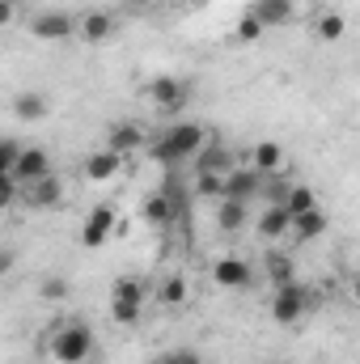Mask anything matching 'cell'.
<instances>
[{
	"mask_svg": "<svg viewBox=\"0 0 360 364\" xmlns=\"http://www.w3.org/2000/svg\"><path fill=\"white\" fill-rule=\"evenodd\" d=\"M208 144V132L199 127V123H174L170 132H162L157 140H153V157L157 161H166V166H174V161H191L199 149Z\"/></svg>",
	"mask_w": 360,
	"mask_h": 364,
	"instance_id": "1",
	"label": "cell"
},
{
	"mask_svg": "<svg viewBox=\"0 0 360 364\" xmlns=\"http://www.w3.org/2000/svg\"><path fill=\"white\" fill-rule=\"evenodd\" d=\"M90 352H93V331L85 322H64L51 335V356L60 364H81L90 360Z\"/></svg>",
	"mask_w": 360,
	"mask_h": 364,
	"instance_id": "2",
	"label": "cell"
},
{
	"mask_svg": "<svg viewBox=\"0 0 360 364\" xmlns=\"http://www.w3.org/2000/svg\"><path fill=\"white\" fill-rule=\"evenodd\" d=\"M305 309H309V296H305L301 284H284V288H275V296H271V318H275L280 326L301 322Z\"/></svg>",
	"mask_w": 360,
	"mask_h": 364,
	"instance_id": "3",
	"label": "cell"
},
{
	"mask_svg": "<svg viewBox=\"0 0 360 364\" xmlns=\"http://www.w3.org/2000/svg\"><path fill=\"white\" fill-rule=\"evenodd\" d=\"M30 34L43 38V43H64L68 34H77V21H73V13L51 9V13H38V17L30 21Z\"/></svg>",
	"mask_w": 360,
	"mask_h": 364,
	"instance_id": "4",
	"label": "cell"
},
{
	"mask_svg": "<svg viewBox=\"0 0 360 364\" xmlns=\"http://www.w3.org/2000/svg\"><path fill=\"white\" fill-rule=\"evenodd\" d=\"M119 229V216H115V208L110 203H97L90 212V220H85V229H81V242L90 246V250H97V246H106L110 242V233Z\"/></svg>",
	"mask_w": 360,
	"mask_h": 364,
	"instance_id": "5",
	"label": "cell"
},
{
	"mask_svg": "<svg viewBox=\"0 0 360 364\" xmlns=\"http://www.w3.org/2000/svg\"><path fill=\"white\" fill-rule=\"evenodd\" d=\"M263 191V174H255V170H229L225 178H221V199H238V203H250L255 195Z\"/></svg>",
	"mask_w": 360,
	"mask_h": 364,
	"instance_id": "6",
	"label": "cell"
},
{
	"mask_svg": "<svg viewBox=\"0 0 360 364\" xmlns=\"http://www.w3.org/2000/svg\"><path fill=\"white\" fill-rule=\"evenodd\" d=\"M13 178H17V186L38 182V178H51V157H47V149H17Z\"/></svg>",
	"mask_w": 360,
	"mask_h": 364,
	"instance_id": "7",
	"label": "cell"
},
{
	"mask_svg": "<svg viewBox=\"0 0 360 364\" xmlns=\"http://www.w3.org/2000/svg\"><path fill=\"white\" fill-rule=\"evenodd\" d=\"M149 102H153L157 110H182V106H186V81H179V77H157V81H149Z\"/></svg>",
	"mask_w": 360,
	"mask_h": 364,
	"instance_id": "8",
	"label": "cell"
},
{
	"mask_svg": "<svg viewBox=\"0 0 360 364\" xmlns=\"http://www.w3.org/2000/svg\"><path fill=\"white\" fill-rule=\"evenodd\" d=\"M233 170V153L225 144H203L195 153V174H212V178H225Z\"/></svg>",
	"mask_w": 360,
	"mask_h": 364,
	"instance_id": "9",
	"label": "cell"
},
{
	"mask_svg": "<svg viewBox=\"0 0 360 364\" xmlns=\"http://www.w3.org/2000/svg\"><path fill=\"white\" fill-rule=\"evenodd\" d=\"M322 233H327V212H322V208H309V212L292 216V225H288V237H292V242H314V237H322Z\"/></svg>",
	"mask_w": 360,
	"mask_h": 364,
	"instance_id": "10",
	"label": "cell"
},
{
	"mask_svg": "<svg viewBox=\"0 0 360 364\" xmlns=\"http://www.w3.org/2000/svg\"><path fill=\"white\" fill-rule=\"evenodd\" d=\"M21 199L30 203V208H55L60 199H64V186L55 178H38V182H26L21 186Z\"/></svg>",
	"mask_w": 360,
	"mask_h": 364,
	"instance_id": "11",
	"label": "cell"
},
{
	"mask_svg": "<svg viewBox=\"0 0 360 364\" xmlns=\"http://www.w3.org/2000/svg\"><path fill=\"white\" fill-rule=\"evenodd\" d=\"M106 149H110V153H119V157H127V153L144 149V132H140L136 123H115V127H110V136H106Z\"/></svg>",
	"mask_w": 360,
	"mask_h": 364,
	"instance_id": "12",
	"label": "cell"
},
{
	"mask_svg": "<svg viewBox=\"0 0 360 364\" xmlns=\"http://www.w3.org/2000/svg\"><path fill=\"white\" fill-rule=\"evenodd\" d=\"M119 170H123V157L110 153V149H97V153L85 157V178L90 182H106V178H115Z\"/></svg>",
	"mask_w": 360,
	"mask_h": 364,
	"instance_id": "13",
	"label": "cell"
},
{
	"mask_svg": "<svg viewBox=\"0 0 360 364\" xmlns=\"http://www.w3.org/2000/svg\"><path fill=\"white\" fill-rule=\"evenodd\" d=\"M77 34H81L85 43H106V38L115 34V17L102 13V9H93V13H85V17L77 21Z\"/></svg>",
	"mask_w": 360,
	"mask_h": 364,
	"instance_id": "14",
	"label": "cell"
},
{
	"mask_svg": "<svg viewBox=\"0 0 360 364\" xmlns=\"http://www.w3.org/2000/svg\"><path fill=\"white\" fill-rule=\"evenodd\" d=\"M212 279L216 284H225V288H246L255 272H250V263H242V259H221L216 267H212Z\"/></svg>",
	"mask_w": 360,
	"mask_h": 364,
	"instance_id": "15",
	"label": "cell"
},
{
	"mask_svg": "<svg viewBox=\"0 0 360 364\" xmlns=\"http://www.w3.org/2000/svg\"><path fill=\"white\" fill-rule=\"evenodd\" d=\"M288 225H292V216L284 212V203H271L259 216V237L263 242H280V237H288Z\"/></svg>",
	"mask_w": 360,
	"mask_h": 364,
	"instance_id": "16",
	"label": "cell"
},
{
	"mask_svg": "<svg viewBox=\"0 0 360 364\" xmlns=\"http://www.w3.org/2000/svg\"><path fill=\"white\" fill-rule=\"evenodd\" d=\"M140 216H144L149 225H157V229H166V225H170V220H174L179 212H174V199H170L166 191H157V195H149V199H144V208H140Z\"/></svg>",
	"mask_w": 360,
	"mask_h": 364,
	"instance_id": "17",
	"label": "cell"
},
{
	"mask_svg": "<svg viewBox=\"0 0 360 364\" xmlns=\"http://www.w3.org/2000/svg\"><path fill=\"white\" fill-rule=\"evenodd\" d=\"M246 13H255L263 30H268V26H284V21L292 17V0H255Z\"/></svg>",
	"mask_w": 360,
	"mask_h": 364,
	"instance_id": "18",
	"label": "cell"
},
{
	"mask_svg": "<svg viewBox=\"0 0 360 364\" xmlns=\"http://www.w3.org/2000/svg\"><path fill=\"white\" fill-rule=\"evenodd\" d=\"M250 161H255L250 170L268 178V174H275V170L284 166V149H280L275 140H263V144H255V153H250Z\"/></svg>",
	"mask_w": 360,
	"mask_h": 364,
	"instance_id": "19",
	"label": "cell"
},
{
	"mask_svg": "<svg viewBox=\"0 0 360 364\" xmlns=\"http://www.w3.org/2000/svg\"><path fill=\"white\" fill-rule=\"evenodd\" d=\"M13 110H17V119H26V123H38V119H47L51 102H47L43 93H17V97H13Z\"/></svg>",
	"mask_w": 360,
	"mask_h": 364,
	"instance_id": "20",
	"label": "cell"
},
{
	"mask_svg": "<svg viewBox=\"0 0 360 364\" xmlns=\"http://www.w3.org/2000/svg\"><path fill=\"white\" fill-rule=\"evenodd\" d=\"M110 301H123V305H144V284L136 275H119L115 288H110Z\"/></svg>",
	"mask_w": 360,
	"mask_h": 364,
	"instance_id": "21",
	"label": "cell"
},
{
	"mask_svg": "<svg viewBox=\"0 0 360 364\" xmlns=\"http://www.w3.org/2000/svg\"><path fill=\"white\" fill-rule=\"evenodd\" d=\"M268 275L275 288H284V284H297V267H292V259L288 255H280V250H271L268 255Z\"/></svg>",
	"mask_w": 360,
	"mask_h": 364,
	"instance_id": "22",
	"label": "cell"
},
{
	"mask_svg": "<svg viewBox=\"0 0 360 364\" xmlns=\"http://www.w3.org/2000/svg\"><path fill=\"white\" fill-rule=\"evenodd\" d=\"M280 203H284V212H288V216H301V212L318 208V199H314V191H309V186H292Z\"/></svg>",
	"mask_w": 360,
	"mask_h": 364,
	"instance_id": "23",
	"label": "cell"
},
{
	"mask_svg": "<svg viewBox=\"0 0 360 364\" xmlns=\"http://www.w3.org/2000/svg\"><path fill=\"white\" fill-rule=\"evenodd\" d=\"M216 225H221L225 233L242 229V225H246V203H238V199H221V216H216Z\"/></svg>",
	"mask_w": 360,
	"mask_h": 364,
	"instance_id": "24",
	"label": "cell"
},
{
	"mask_svg": "<svg viewBox=\"0 0 360 364\" xmlns=\"http://www.w3.org/2000/svg\"><path fill=\"white\" fill-rule=\"evenodd\" d=\"M344 30H348L344 13H322V17H318V38H327V43H339V38H344Z\"/></svg>",
	"mask_w": 360,
	"mask_h": 364,
	"instance_id": "25",
	"label": "cell"
},
{
	"mask_svg": "<svg viewBox=\"0 0 360 364\" xmlns=\"http://www.w3.org/2000/svg\"><path fill=\"white\" fill-rule=\"evenodd\" d=\"M186 296H191V284L182 275H170L162 284V305H186Z\"/></svg>",
	"mask_w": 360,
	"mask_h": 364,
	"instance_id": "26",
	"label": "cell"
},
{
	"mask_svg": "<svg viewBox=\"0 0 360 364\" xmlns=\"http://www.w3.org/2000/svg\"><path fill=\"white\" fill-rule=\"evenodd\" d=\"M149 364H203V356H199V352H191V348H170V352L153 356Z\"/></svg>",
	"mask_w": 360,
	"mask_h": 364,
	"instance_id": "27",
	"label": "cell"
},
{
	"mask_svg": "<svg viewBox=\"0 0 360 364\" xmlns=\"http://www.w3.org/2000/svg\"><path fill=\"white\" fill-rule=\"evenodd\" d=\"M110 318L119 326H136L140 322V305H123V301H110Z\"/></svg>",
	"mask_w": 360,
	"mask_h": 364,
	"instance_id": "28",
	"label": "cell"
},
{
	"mask_svg": "<svg viewBox=\"0 0 360 364\" xmlns=\"http://www.w3.org/2000/svg\"><path fill=\"white\" fill-rule=\"evenodd\" d=\"M17 199H21V186H17V178H13V174H0V212H4V208H13Z\"/></svg>",
	"mask_w": 360,
	"mask_h": 364,
	"instance_id": "29",
	"label": "cell"
},
{
	"mask_svg": "<svg viewBox=\"0 0 360 364\" xmlns=\"http://www.w3.org/2000/svg\"><path fill=\"white\" fill-rule=\"evenodd\" d=\"M259 34H263V26H259V17H255V13H246V17L238 21V43H255Z\"/></svg>",
	"mask_w": 360,
	"mask_h": 364,
	"instance_id": "30",
	"label": "cell"
},
{
	"mask_svg": "<svg viewBox=\"0 0 360 364\" xmlns=\"http://www.w3.org/2000/svg\"><path fill=\"white\" fill-rule=\"evenodd\" d=\"M17 149H21V144H13V140H4V136H0V174H13Z\"/></svg>",
	"mask_w": 360,
	"mask_h": 364,
	"instance_id": "31",
	"label": "cell"
},
{
	"mask_svg": "<svg viewBox=\"0 0 360 364\" xmlns=\"http://www.w3.org/2000/svg\"><path fill=\"white\" fill-rule=\"evenodd\" d=\"M38 292H43V301H64V296H68V284H64V279H43Z\"/></svg>",
	"mask_w": 360,
	"mask_h": 364,
	"instance_id": "32",
	"label": "cell"
},
{
	"mask_svg": "<svg viewBox=\"0 0 360 364\" xmlns=\"http://www.w3.org/2000/svg\"><path fill=\"white\" fill-rule=\"evenodd\" d=\"M199 195H216V199H221V178H212V174H199Z\"/></svg>",
	"mask_w": 360,
	"mask_h": 364,
	"instance_id": "33",
	"label": "cell"
},
{
	"mask_svg": "<svg viewBox=\"0 0 360 364\" xmlns=\"http://www.w3.org/2000/svg\"><path fill=\"white\" fill-rule=\"evenodd\" d=\"M13 13H17V9H13V0H0V26H9V21H13Z\"/></svg>",
	"mask_w": 360,
	"mask_h": 364,
	"instance_id": "34",
	"label": "cell"
},
{
	"mask_svg": "<svg viewBox=\"0 0 360 364\" xmlns=\"http://www.w3.org/2000/svg\"><path fill=\"white\" fill-rule=\"evenodd\" d=\"M13 272V250H0V279Z\"/></svg>",
	"mask_w": 360,
	"mask_h": 364,
	"instance_id": "35",
	"label": "cell"
}]
</instances>
